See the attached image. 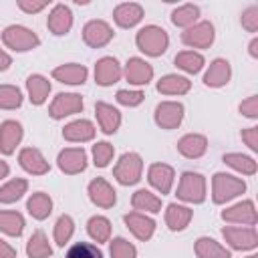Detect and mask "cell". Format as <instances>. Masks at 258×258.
<instances>
[{
  "label": "cell",
  "instance_id": "cell-28",
  "mask_svg": "<svg viewBox=\"0 0 258 258\" xmlns=\"http://www.w3.org/2000/svg\"><path fill=\"white\" fill-rule=\"evenodd\" d=\"M26 93H28V99L32 105H42L46 99H48V93H50V81L42 75H30L26 79Z\"/></svg>",
  "mask_w": 258,
  "mask_h": 258
},
{
  "label": "cell",
  "instance_id": "cell-14",
  "mask_svg": "<svg viewBox=\"0 0 258 258\" xmlns=\"http://www.w3.org/2000/svg\"><path fill=\"white\" fill-rule=\"evenodd\" d=\"M123 77V69L115 56H103L95 62V83L101 87H111Z\"/></svg>",
  "mask_w": 258,
  "mask_h": 258
},
{
  "label": "cell",
  "instance_id": "cell-39",
  "mask_svg": "<svg viewBox=\"0 0 258 258\" xmlns=\"http://www.w3.org/2000/svg\"><path fill=\"white\" fill-rule=\"evenodd\" d=\"M87 232H89V236H91L97 244L109 242V240H111V222H109L105 216H93V218H89V222H87Z\"/></svg>",
  "mask_w": 258,
  "mask_h": 258
},
{
  "label": "cell",
  "instance_id": "cell-3",
  "mask_svg": "<svg viewBox=\"0 0 258 258\" xmlns=\"http://www.w3.org/2000/svg\"><path fill=\"white\" fill-rule=\"evenodd\" d=\"M2 42L14 52H26L36 46H40V38L34 30L22 26V24H10L2 30Z\"/></svg>",
  "mask_w": 258,
  "mask_h": 258
},
{
  "label": "cell",
  "instance_id": "cell-6",
  "mask_svg": "<svg viewBox=\"0 0 258 258\" xmlns=\"http://www.w3.org/2000/svg\"><path fill=\"white\" fill-rule=\"evenodd\" d=\"M222 236L232 250H254L258 246V234L254 226H226Z\"/></svg>",
  "mask_w": 258,
  "mask_h": 258
},
{
  "label": "cell",
  "instance_id": "cell-4",
  "mask_svg": "<svg viewBox=\"0 0 258 258\" xmlns=\"http://www.w3.org/2000/svg\"><path fill=\"white\" fill-rule=\"evenodd\" d=\"M141 171H143L141 155L135 153V151H127L119 157L117 165L113 167V177L121 185H135L141 179Z\"/></svg>",
  "mask_w": 258,
  "mask_h": 258
},
{
  "label": "cell",
  "instance_id": "cell-48",
  "mask_svg": "<svg viewBox=\"0 0 258 258\" xmlns=\"http://www.w3.org/2000/svg\"><path fill=\"white\" fill-rule=\"evenodd\" d=\"M48 6V0H18V8L26 14H36Z\"/></svg>",
  "mask_w": 258,
  "mask_h": 258
},
{
  "label": "cell",
  "instance_id": "cell-30",
  "mask_svg": "<svg viewBox=\"0 0 258 258\" xmlns=\"http://www.w3.org/2000/svg\"><path fill=\"white\" fill-rule=\"evenodd\" d=\"M131 206L139 214H157L161 212V198H157L149 189H137L131 198Z\"/></svg>",
  "mask_w": 258,
  "mask_h": 258
},
{
  "label": "cell",
  "instance_id": "cell-34",
  "mask_svg": "<svg viewBox=\"0 0 258 258\" xmlns=\"http://www.w3.org/2000/svg\"><path fill=\"white\" fill-rule=\"evenodd\" d=\"M24 230V216L14 210H0V232L18 238Z\"/></svg>",
  "mask_w": 258,
  "mask_h": 258
},
{
  "label": "cell",
  "instance_id": "cell-38",
  "mask_svg": "<svg viewBox=\"0 0 258 258\" xmlns=\"http://www.w3.org/2000/svg\"><path fill=\"white\" fill-rule=\"evenodd\" d=\"M200 18V8L196 4H181L177 8H173L171 12V22L179 28H189L198 22Z\"/></svg>",
  "mask_w": 258,
  "mask_h": 258
},
{
  "label": "cell",
  "instance_id": "cell-37",
  "mask_svg": "<svg viewBox=\"0 0 258 258\" xmlns=\"http://www.w3.org/2000/svg\"><path fill=\"white\" fill-rule=\"evenodd\" d=\"M28 189V181L22 177H14L10 181H6L0 187V204H14L18 202Z\"/></svg>",
  "mask_w": 258,
  "mask_h": 258
},
{
  "label": "cell",
  "instance_id": "cell-19",
  "mask_svg": "<svg viewBox=\"0 0 258 258\" xmlns=\"http://www.w3.org/2000/svg\"><path fill=\"white\" fill-rule=\"evenodd\" d=\"M24 129L18 121L8 119L4 123H0V151L4 155H12L16 151V145L22 141Z\"/></svg>",
  "mask_w": 258,
  "mask_h": 258
},
{
  "label": "cell",
  "instance_id": "cell-53",
  "mask_svg": "<svg viewBox=\"0 0 258 258\" xmlns=\"http://www.w3.org/2000/svg\"><path fill=\"white\" fill-rule=\"evenodd\" d=\"M8 173H10V167H8V163L0 159V179H4V177H8Z\"/></svg>",
  "mask_w": 258,
  "mask_h": 258
},
{
  "label": "cell",
  "instance_id": "cell-26",
  "mask_svg": "<svg viewBox=\"0 0 258 258\" xmlns=\"http://www.w3.org/2000/svg\"><path fill=\"white\" fill-rule=\"evenodd\" d=\"M177 151L187 159H200L208 151V139L200 133H187L177 141Z\"/></svg>",
  "mask_w": 258,
  "mask_h": 258
},
{
  "label": "cell",
  "instance_id": "cell-16",
  "mask_svg": "<svg viewBox=\"0 0 258 258\" xmlns=\"http://www.w3.org/2000/svg\"><path fill=\"white\" fill-rule=\"evenodd\" d=\"M123 77H125L131 85H147V83L153 79V67H151L145 58L131 56V58L125 62Z\"/></svg>",
  "mask_w": 258,
  "mask_h": 258
},
{
  "label": "cell",
  "instance_id": "cell-12",
  "mask_svg": "<svg viewBox=\"0 0 258 258\" xmlns=\"http://www.w3.org/2000/svg\"><path fill=\"white\" fill-rule=\"evenodd\" d=\"M87 194H89V200L97 206V208H103V210H109L115 206L117 202V191L113 189V185L105 179V177H95L91 179L89 187H87Z\"/></svg>",
  "mask_w": 258,
  "mask_h": 258
},
{
  "label": "cell",
  "instance_id": "cell-54",
  "mask_svg": "<svg viewBox=\"0 0 258 258\" xmlns=\"http://www.w3.org/2000/svg\"><path fill=\"white\" fill-rule=\"evenodd\" d=\"M246 258H258V254H250V256H246Z\"/></svg>",
  "mask_w": 258,
  "mask_h": 258
},
{
  "label": "cell",
  "instance_id": "cell-11",
  "mask_svg": "<svg viewBox=\"0 0 258 258\" xmlns=\"http://www.w3.org/2000/svg\"><path fill=\"white\" fill-rule=\"evenodd\" d=\"M56 165L67 175H77L87 169V151L83 147H67L58 153Z\"/></svg>",
  "mask_w": 258,
  "mask_h": 258
},
{
  "label": "cell",
  "instance_id": "cell-45",
  "mask_svg": "<svg viewBox=\"0 0 258 258\" xmlns=\"http://www.w3.org/2000/svg\"><path fill=\"white\" fill-rule=\"evenodd\" d=\"M115 99H117V103H119V105H123V107H137V105H141V103H143L145 95H143L141 91L121 89V91H117Z\"/></svg>",
  "mask_w": 258,
  "mask_h": 258
},
{
  "label": "cell",
  "instance_id": "cell-5",
  "mask_svg": "<svg viewBox=\"0 0 258 258\" xmlns=\"http://www.w3.org/2000/svg\"><path fill=\"white\" fill-rule=\"evenodd\" d=\"M177 200L187 204H202L206 200V179L202 173L183 171L177 185Z\"/></svg>",
  "mask_w": 258,
  "mask_h": 258
},
{
  "label": "cell",
  "instance_id": "cell-33",
  "mask_svg": "<svg viewBox=\"0 0 258 258\" xmlns=\"http://www.w3.org/2000/svg\"><path fill=\"white\" fill-rule=\"evenodd\" d=\"M26 256L28 258H50L52 256V246L42 230H36L28 242H26Z\"/></svg>",
  "mask_w": 258,
  "mask_h": 258
},
{
  "label": "cell",
  "instance_id": "cell-46",
  "mask_svg": "<svg viewBox=\"0 0 258 258\" xmlns=\"http://www.w3.org/2000/svg\"><path fill=\"white\" fill-rule=\"evenodd\" d=\"M240 22H242V26H244L248 32H256V30H258V6H248V8L242 12Z\"/></svg>",
  "mask_w": 258,
  "mask_h": 258
},
{
  "label": "cell",
  "instance_id": "cell-41",
  "mask_svg": "<svg viewBox=\"0 0 258 258\" xmlns=\"http://www.w3.org/2000/svg\"><path fill=\"white\" fill-rule=\"evenodd\" d=\"M22 105V93L14 85H0V109L12 111Z\"/></svg>",
  "mask_w": 258,
  "mask_h": 258
},
{
  "label": "cell",
  "instance_id": "cell-1",
  "mask_svg": "<svg viewBox=\"0 0 258 258\" xmlns=\"http://www.w3.org/2000/svg\"><path fill=\"white\" fill-rule=\"evenodd\" d=\"M135 44L147 56H161L169 46V36L161 26L147 24L135 34Z\"/></svg>",
  "mask_w": 258,
  "mask_h": 258
},
{
  "label": "cell",
  "instance_id": "cell-27",
  "mask_svg": "<svg viewBox=\"0 0 258 258\" xmlns=\"http://www.w3.org/2000/svg\"><path fill=\"white\" fill-rule=\"evenodd\" d=\"M191 216H194V212L187 206L169 204L167 210H165V224H167V228L171 232H181V230H185L189 226Z\"/></svg>",
  "mask_w": 258,
  "mask_h": 258
},
{
  "label": "cell",
  "instance_id": "cell-44",
  "mask_svg": "<svg viewBox=\"0 0 258 258\" xmlns=\"http://www.w3.org/2000/svg\"><path fill=\"white\" fill-rule=\"evenodd\" d=\"M109 242H111V244H109V254H111V258H137V248H135L129 240L117 236V238H113V240H109Z\"/></svg>",
  "mask_w": 258,
  "mask_h": 258
},
{
  "label": "cell",
  "instance_id": "cell-13",
  "mask_svg": "<svg viewBox=\"0 0 258 258\" xmlns=\"http://www.w3.org/2000/svg\"><path fill=\"white\" fill-rule=\"evenodd\" d=\"M222 220L228 224H242V226H254L258 222V214L252 200H242L222 212Z\"/></svg>",
  "mask_w": 258,
  "mask_h": 258
},
{
  "label": "cell",
  "instance_id": "cell-40",
  "mask_svg": "<svg viewBox=\"0 0 258 258\" xmlns=\"http://www.w3.org/2000/svg\"><path fill=\"white\" fill-rule=\"evenodd\" d=\"M73 234H75V220L69 214L58 216V220L54 224V232H52L56 246H64L73 238Z\"/></svg>",
  "mask_w": 258,
  "mask_h": 258
},
{
  "label": "cell",
  "instance_id": "cell-23",
  "mask_svg": "<svg viewBox=\"0 0 258 258\" xmlns=\"http://www.w3.org/2000/svg\"><path fill=\"white\" fill-rule=\"evenodd\" d=\"M141 18H143V6L137 2H123L113 10V20L121 28H133L135 24L141 22Z\"/></svg>",
  "mask_w": 258,
  "mask_h": 258
},
{
  "label": "cell",
  "instance_id": "cell-36",
  "mask_svg": "<svg viewBox=\"0 0 258 258\" xmlns=\"http://www.w3.org/2000/svg\"><path fill=\"white\" fill-rule=\"evenodd\" d=\"M173 62H175L177 69H181V71H185V73H189V75H196V73H200V71L204 69V62H206V60H204V56H202L200 52H196V50H181V52L175 54Z\"/></svg>",
  "mask_w": 258,
  "mask_h": 258
},
{
  "label": "cell",
  "instance_id": "cell-17",
  "mask_svg": "<svg viewBox=\"0 0 258 258\" xmlns=\"http://www.w3.org/2000/svg\"><path fill=\"white\" fill-rule=\"evenodd\" d=\"M147 179L161 196H165V194L171 191V185H173V179H175V171L167 163H151L149 171H147Z\"/></svg>",
  "mask_w": 258,
  "mask_h": 258
},
{
  "label": "cell",
  "instance_id": "cell-29",
  "mask_svg": "<svg viewBox=\"0 0 258 258\" xmlns=\"http://www.w3.org/2000/svg\"><path fill=\"white\" fill-rule=\"evenodd\" d=\"M194 252L198 258H232L230 250H226L220 242H216L214 238H208V236H202L196 240Z\"/></svg>",
  "mask_w": 258,
  "mask_h": 258
},
{
  "label": "cell",
  "instance_id": "cell-20",
  "mask_svg": "<svg viewBox=\"0 0 258 258\" xmlns=\"http://www.w3.org/2000/svg\"><path fill=\"white\" fill-rule=\"evenodd\" d=\"M232 79V67L226 58H214L204 75V85L212 87V89H220L224 85H228Z\"/></svg>",
  "mask_w": 258,
  "mask_h": 258
},
{
  "label": "cell",
  "instance_id": "cell-8",
  "mask_svg": "<svg viewBox=\"0 0 258 258\" xmlns=\"http://www.w3.org/2000/svg\"><path fill=\"white\" fill-rule=\"evenodd\" d=\"M83 107H85V103H83V97L79 93H58L48 107V115L58 121V119H64L69 115L81 113Z\"/></svg>",
  "mask_w": 258,
  "mask_h": 258
},
{
  "label": "cell",
  "instance_id": "cell-25",
  "mask_svg": "<svg viewBox=\"0 0 258 258\" xmlns=\"http://www.w3.org/2000/svg\"><path fill=\"white\" fill-rule=\"evenodd\" d=\"M95 131H97L95 125L89 119H75V121L64 125L62 137L67 141H73V143H85V141H91L95 137Z\"/></svg>",
  "mask_w": 258,
  "mask_h": 258
},
{
  "label": "cell",
  "instance_id": "cell-31",
  "mask_svg": "<svg viewBox=\"0 0 258 258\" xmlns=\"http://www.w3.org/2000/svg\"><path fill=\"white\" fill-rule=\"evenodd\" d=\"M191 89V81L181 75H165L157 83V91L161 95H185Z\"/></svg>",
  "mask_w": 258,
  "mask_h": 258
},
{
  "label": "cell",
  "instance_id": "cell-50",
  "mask_svg": "<svg viewBox=\"0 0 258 258\" xmlns=\"http://www.w3.org/2000/svg\"><path fill=\"white\" fill-rule=\"evenodd\" d=\"M16 256H18L16 254V248L10 246L6 240L0 238V258H16Z\"/></svg>",
  "mask_w": 258,
  "mask_h": 258
},
{
  "label": "cell",
  "instance_id": "cell-51",
  "mask_svg": "<svg viewBox=\"0 0 258 258\" xmlns=\"http://www.w3.org/2000/svg\"><path fill=\"white\" fill-rule=\"evenodd\" d=\"M10 64H12V56H10L4 48H0V73L8 71V69H10Z\"/></svg>",
  "mask_w": 258,
  "mask_h": 258
},
{
  "label": "cell",
  "instance_id": "cell-47",
  "mask_svg": "<svg viewBox=\"0 0 258 258\" xmlns=\"http://www.w3.org/2000/svg\"><path fill=\"white\" fill-rule=\"evenodd\" d=\"M240 113L248 119H258V95H252L246 101H242L240 103Z\"/></svg>",
  "mask_w": 258,
  "mask_h": 258
},
{
  "label": "cell",
  "instance_id": "cell-10",
  "mask_svg": "<svg viewBox=\"0 0 258 258\" xmlns=\"http://www.w3.org/2000/svg\"><path fill=\"white\" fill-rule=\"evenodd\" d=\"M113 36H115V32L105 20H89L83 26V40L91 48H101V46L109 44Z\"/></svg>",
  "mask_w": 258,
  "mask_h": 258
},
{
  "label": "cell",
  "instance_id": "cell-49",
  "mask_svg": "<svg viewBox=\"0 0 258 258\" xmlns=\"http://www.w3.org/2000/svg\"><path fill=\"white\" fill-rule=\"evenodd\" d=\"M242 141L252 149L258 151V127H248L242 131Z\"/></svg>",
  "mask_w": 258,
  "mask_h": 258
},
{
  "label": "cell",
  "instance_id": "cell-21",
  "mask_svg": "<svg viewBox=\"0 0 258 258\" xmlns=\"http://www.w3.org/2000/svg\"><path fill=\"white\" fill-rule=\"evenodd\" d=\"M46 26L54 36H62L73 28V12L67 4H56L52 6L48 18H46Z\"/></svg>",
  "mask_w": 258,
  "mask_h": 258
},
{
  "label": "cell",
  "instance_id": "cell-2",
  "mask_svg": "<svg viewBox=\"0 0 258 258\" xmlns=\"http://www.w3.org/2000/svg\"><path fill=\"white\" fill-rule=\"evenodd\" d=\"M246 191V181L234 177L230 173H214L212 177V200L214 204H228L230 200L242 196Z\"/></svg>",
  "mask_w": 258,
  "mask_h": 258
},
{
  "label": "cell",
  "instance_id": "cell-52",
  "mask_svg": "<svg viewBox=\"0 0 258 258\" xmlns=\"http://www.w3.org/2000/svg\"><path fill=\"white\" fill-rule=\"evenodd\" d=\"M248 54L252 56V58H258V38L254 36L252 40H250V44H248Z\"/></svg>",
  "mask_w": 258,
  "mask_h": 258
},
{
  "label": "cell",
  "instance_id": "cell-7",
  "mask_svg": "<svg viewBox=\"0 0 258 258\" xmlns=\"http://www.w3.org/2000/svg\"><path fill=\"white\" fill-rule=\"evenodd\" d=\"M214 38H216V30H214V24L208 20L196 22L194 26L181 32V42L189 48H210Z\"/></svg>",
  "mask_w": 258,
  "mask_h": 258
},
{
  "label": "cell",
  "instance_id": "cell-18",
  "mask_svg": "<svg viewBox=\"0 0 258 258\" xmlns=\"http://www.w3.org/2000/svg\"><path fill=\"white\" fill-rule=\"evenodd\" d=\"M18 161H20V167L30 175H44L50 169L48 161L44 159V155L36 147H24L18 153Z\"/></svg>",
  "mask_w": 258,
  "mask_h": 258
},
{
  "label": "cell",
  "instance_id": "cell-15",
  "mask_svg": "<svg viewBox=\"0 0 258 258\" xmlns=\"http://www.w3.org/2000/svg\"><path fill=\"white\" fill-rule=\"evenodd\" d=\"M123 222H125V226L129 228V232H131L137 240H141V242H147V240L153 236V232H155V220L149 218L147 214L129 212V214L123 216Z\"/></svg>",
  "mask_w": 258,
  "mask_h": 258
},
{
  "label": "cell",
  "instance_id": "cell-35",
  "mask_svg": "<svg viewBox=\"0 0 258 258\" xmlns=\"http://www.w3.org/2000/svg\"><path fill=\"white\" fill-rule=\"evenodd\" d=\"M222 161H224L228 167H232V169H236L238 173H242V175H254L256 169H258L254 157L244 155V153H224Z\"/></svg>",
  "mask_w": 258,
  "mask_h": 258
},
{
  "label": "cell",
  "instance_id": "cell-9",
  "mask_svg": "<svg viewBox=\"0 0 258 258\" xmlns=\"http://www.w3.org/2000/svg\"><path fill=\"white\" fill-rule=\"evenodd\" d=\"M183 105L177 101H161L155 107V123L161 129H177L183 121Z\"/></svg>",
  "mask_w": 258,
  "mask_h": 258
},
{
  "label": "cell",
  "instance_id": "cell-24",
  "mask_svg": "<svg viewBox=\"0 0 258 258\" xmlns=\"http://www.w3.org/2000/svg\"><path fill=\"white\" fill-rule=\"evenodd\" d=\"M95 115H97L101 131L107 133V135L115 133L119 129V125H121V113L113 105H109L105 101H97L95 103Z\"/></svg>",
  "mask_w": 258,
  "mask_h": 258
},
{
  "label": "cell",
  "instance_id": "cell-32",
  "mask_svg": "<svg viewBox=\"0 0 258 258\" xmlns=\"http://www.w3.org/2000/svg\"><path fill=\"white\" fill-rule=\"evenodd\" d=\"M26 210H28V214H30L34 220H46V218L50 216V212H52V200H50L48 194L36 191V194H32V196L28 198Z\"/></svg>",
  "mask_w": 258,
  "mask_h": 258
},
{
  "label": "cell",
  "instance_id": "cell-42",
  "mask_svg": "<svg viewBox=\"0 0 258 258\" xmlns=\"http://www.w3.org/2000/svg\"><path fill=\"white\" fill-rule=\"evenodd\" d=\"M64 258H103V252H101V248L97 244H91V242H75L67 250Z\"/></svg>",
  "mask_w": 258,
  "mask_h": 258
},
{
  "label": "cell",
  "instance_id": "cell-22",
  "mask_svg": "<svg viewBox=\"0 0 258 258\" xmlns=\"http://www.w3.org/2000/svg\"><path fill=\"white\" fill-rule=\"evenodd\" d=\"M87 77H89L87 67L79 62H67V64L52 69V79L64 85H83L87 83Z\"/></svg>",
  "mask_w": 258,
  "mask_h": 258
},
{
  "label": "cell",
  "instance_id": "cell-43",
  "mask_svg": "<svg viewBox=\"0 0 258 258\" xmlns=\"http://www.w3.org/2000/svg\"><path fill=\"white\" fill-rule=\"evenodd\" d=\"M91 155H93V163L95 167H107L115 155V147L107 141H97L91 149Z\"/></svg>",
  "mask_w": 258,
  "mask_h": 258
}]
</instances>
